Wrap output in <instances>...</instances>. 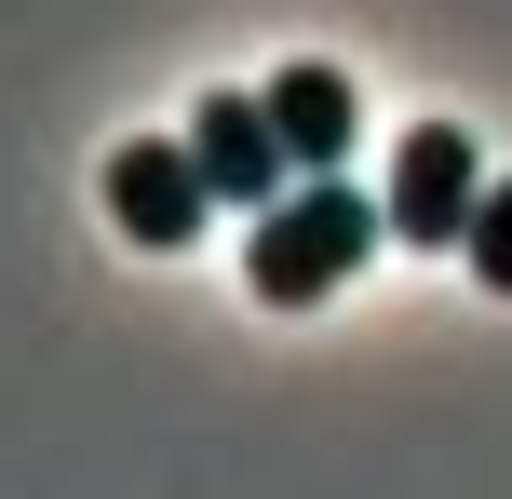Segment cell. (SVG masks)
<instances>
[{"mask_svg":"<svg viewBox=\"0 0 512 499\" xmlns=\"http://www.w3.org/2000/svg\"><path fill=\"white\" fill-rule=\"evenodd\" d=\"M270 122H283V149L310 162V176H337V162H351V81L324 68V54H297V68H270Z\"/></svg>","mask_w":512,"mask_h":499,"instance_id":"obj_5","label":"cell"},{"mask_svg":"<svg viewBox=\"0 0 512 499\" xmlns=\"http://www.w3.org/2000/svg\"><path fill=\"white\" fill-rule=\"evenodd\" d=\"M391 243H418V257H432V243H472V203H486V162H472V135L459 122H418L405 149H391Z\"/></svg>","mask_w":512,"mask_h":499,"instance_id":"obj_3","label":"cell"},{"mask_svg":"<svg viewBox=\"0 0 512 499\" xmlns=\"http://www.w3.org/2000/svg\"><path fill=\"white\" fill-rule=\"evenodd\" d=\"M203 149L189 135H135V149H108V216H122V243H149V257H176V243H203Z\"/></svg>","mask_w":512,"mask_h":499,"instance_id":"obj_2","label":"cell"},{"mask_svg":"<svg viewBox=\"0 0 512 499\" xmlns=\"http://www.w3.org/2000/svg\"><path fill=\"white\" fill-rule=\"evenodd\" d=\"M391 243V203H364L351 176H297L283 203H256V243H243V284L270 311H324L364 257Z\"/></svg>","mask_w":512,"mask_h":499,"instance_id":"obj_1","label":"cell"},{"mask_svg":"<svg viewBox=\"0 0 512 499\" xmlns=\"http://www.w3.org/2000/svg\"><path fill=\"white\" fill-rule=\"evenodd\" d=\"M459 257H472V284H486V297H512V176H486V203H472V243H459Z\"/></svg>","mask_w":512,"mask_h":499,"instance_id":"obj_6","label":"cell"},{"mask_svg":"<svg viewBox=\"0 0 512 499\" xmlns=\"http://www.w3.org/2000/svg\"><path fill=\"white\" fill-rule=\"evenodd\" d=\"M189 149H203L216 203H283V189L310 176V162L283 149V122H270V81H256V95H203L189 108Z\"/></svg>","mask_w":512,"mask_h":499,"instance_id":"obj_4","label":"cell"}]
</instances>
